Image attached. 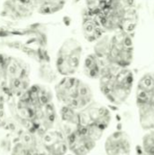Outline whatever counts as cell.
<instances>
[{
    "label": "cell",
    "instance_id": "1",
    "mask_svg": "<svg viewBox=\"0 0 154 155\" xmlns=\"http://www.w3.org/2000/svg\"><path fill=\"white\" fill-rule=\"evenodd\" d=\"M15 109L25 130L42 135L56 127L58 109L54 104V91L44 84H32L15 98Z\"/></svg>",
    "mask_w": 154,
    "mask_h": 155
},
{
    "label": "cell",
    "instance_id": "2",
    "mask_svg": "<svg viewBox=\"0 0 154 155\" xmlns=\"http://www.w3.org/2000/svg\"><path fill=\"white\" fill-rule=\"evenodd\" d=\"M99 90L108 104L114 106L124 104L135 87V76L130 67L110 64L98 80Z\"/></svg>",
    "mask_w": 154,
    "mask_h": 155
},
{
    "label": "cell",
    "instance_id": "3",
    "mask_svg": "<svg viewBox=\"0 0 154 155\" xmlns=\"http://www.w3.org/2000/svg\"><path fill=\"white\" fill-rule=\"evenodd\" d=\"M93 52L112 64L130 67L134 58L133 35L123 30L107 33L94 43Z\"/></svg>",
    "mask_w": 154,
    "mask_h": 155
},
{
    "label": "cell",
    "instance_id": "4",
    "mask_svg": "<svg viewBox=\"0 0 154 155\" xmlns=\"http://www.w3.org/2000/svg\"><path fill=\"white\" fill-rule=\"evenodd\" d=\"M53 91L59 106L76 111L83 110L94 102V94L91 85L75 75L60 77L54 84Z\"/></svg>",
    "mask_w": 154,
    "mask_h": 155
},
{
    "label": "cell",
    "instance_id": "5",
    "mask_svg": "<svg viewBox=\"0 0 154 155\" xmlns=\"http://www.w3.org/2000/svg\"><path fill=\"white\" fill-rule=\"evenodd\" d=\"M31 67L24 58L5 52V83L3 92L10 98H17L31 86Z\"/></svg>",
    "mask_w": 154,
    "mask_h": 155
},
{
    "label": "cell",
    "instance_id": "6",
    "mask_svg": "<svg viewBox=\"0 0 154 155\" xmlns=\"http://www.w3.org/2000/svg\"><path fill=\"white\" fill-rule=\"evenodd\" d=\"M83 54V45L76 38L69 36L64 39L54 57V68L58 74L61 77L75 75L82 68Z\"/></svg>",
    "mask_w": 154,
    "mask_h": 155
},
{
    "label": "cell",
    "instance_id": "7",
    "mask_svg": "<svg viewBox=\"0 0 154 155\" xmlns=\"http://www.w3.org/2000/svg\"><path fill=\"white\" fill-rule=\"evenodd\" d=\"M104 131L88 126H79L67 135L68 150L71 155H89L103 138Z\"/></svg>",
    "mask_w": 154,
    "mask_h": 155
},
{
    "label": "cell",
    "instance_id": "8",
    "mask_svg": "<svg viewBox=\"0 0 154 155\" xmlns=\"http://www.w3.org/2000/svg\"><path fill=\"white\" fill-rule=\"evenodd\" d=\"M80 126H88L106 131L113 122V113L110 108L98 102H93L87 107L79 111Z\"/></svg>",
    "mask_w": 154,
    "mask_h": 155
},
{
    "label": "cell",
    "instance_id": "9",
    "mask_svg": "<svg viewBox=\"0 0 154 155\" xmlns=\"http://www.w3.org/2000/svg\"><path fill=\"white\" fill-rule=\"evenodd\" d=\"M103 150L105 155H132L131 136L123 130L113 131L104 140Z\"/></svg>",
    "mask_w": 154,
    "mask_h": 155
},
{
    "label": "cell",
    "instance_id": "10",
    "mask_svg": "<svg viewBox=\"0 0 154 155\" xmlns=\"http://www.w3.org/2000/svg\"><path fill=\"white\" fill-rule=\"evenodd\" d=\"M123 20V31L133 34L138 24L136 0H110L109 5Z\"/></svg>",
    "mask_w": 154,
    "mask_h": 155
},
{
    "label": "cell",
    "instance_id": "11",
    "mask_svg": "<svg viewBox=\"0 0 154 155\" xmlns=\"http://www.w3.org/2000/svg\"><path fill=\"white\" fill-rule=\"evenodd\" d=\"M41 141L47 155H67L69 153L67 137L59 127H54L43 134Z\"/></svg>",
    "mask_w": 154,
    "mask_h": 155
},
{
    "label": "cell",
    "instance_id": "12",
    "mask_svg": "<svg viewBox=\"0 0 154 155\" xmlns=\"http://www.w3.org/2000/svg\"><path fill=\"white\" fill-rule=\"evenodd\" d=\"M81 28L84 38L89 43H95L105 34H107L97 15L85 10L82 15Z\"/></svg>",
    "mask_w": 154,
    "mask_h": 155
},
{
    "label": "cell",
    "instance_id": "13",
    "mask_svg": "<svg viewBox=\"0 0 154 155\" xmlns=\"http://www.w3.org/2000/svg\"><path fill=\"white\" fill-rule=\"evenodd\" d=\"M135 104L136 106L154 104V72L143 74L135 84Z\"/></svg>",
    "mask_w": 154,
    "mask_h": 155
},
{
    "label": "cell",
    "instance_id": "14",
    "mask_svg": "<svg viewBox=\"0 0 154 155\" xmlns=\"http://www.w3.org/2000/svg\"><path fill=\"white\" fill-rule=\"evenodd\" d=\"M110 64L109 62L93 52L84 57L81 69L88 79L98 81Z\"/></svg>",
    "mask_w": 154,
    "mask_h": 155
},
{
    "label": "cell",
    "instance_id": "15",
    "mask_svg": "<svg viewBox=\"0 0 154 155\" xmlns=\"http://www.w3.org/2000/svg\"><path fill=\"white\" fill-rule=\"evenodd\" d=\"M58 125L67 137V135H69L80 126L79 111L64 106H59Z\"/></svg>",
    "mask_w": 154,
    "mask_h": 155
},
{
    "label": "cell",
    "instance_id": "16",
    "mask_svg": "<svg viewBox=\"0 0 154 155\" xmlns=\"http://www.w3.org/2000/svg\"><path fill=\"white\" fill-rule=\"evenodd\" d=\"M97 15L106 33L123 30V20L122 16L109 5L99 12Z\"/></svg>",
    "mask_w": 154,
    "mask_h": 155
},
{
    "label": "cell",
    "instance_id": "17",
    "mask_svg": "<svg viewBox=\"0 0 154 155\" xmlns=\"http://www.w3.org/2000/svg\"><path fill=\"white\" fill-rule=\"evenodd\" d=\"M136 107L141 128L144 132L154 130V104L137 105Z\"/></svg>",
    "mask_w": 154,
    "mask_h": 155
},
{
    "label": "cell",
    "instance_id": "18",
    "mask_svg": "<svg viewBox=\"0 0 154 155\" xmlns=\"http://www.w3.org/2000/svg\"><path fill=\"white\" fill-rule=\"evenodd\" d=\"M143 155H154V130L147 131L141 140Z\"/></svg>",
    "mask_w": 154,
    "mask_h": 155
},
{
    "label": "cell",
    "instance_id": "19",
    "mask_svg": "<svg viewBox=\"0 0 154 155\" xmlns=\"http://www.w3.org/2000/svg\"><path fill=\"white\" fill-rule=\"evenodd\" d=\"M109 1L110 0H84L85 10L93 14H98L109 5Z\"/></svg>",
    "mask_w": 154,
    "mask_h": 155
}]
</instances>
